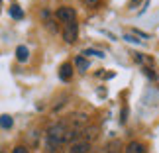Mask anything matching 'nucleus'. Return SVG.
Instances as JSON below:
<instances>
[{
  "label": "nucleus",
  "instance_id": "nucleus-4",
  "mask_svg": "<svg viewBox=\"0 0 159 153\" xmlns=\"http://www.w3.org/2000/svg\"><path fill=\"white\" fill-rule=\"evenodd\" d=\"M89 149H90L89 142H75L69 147V153H89Z\"/></svg>",
  "mask_w": 159,
  "mask_h": 153
},
{
  "label": "nucleus",
  "instance_id": "nucleus-13",
  "mask_svg": "<svg viewBox=\"0 0 159 153\" xmlns=\"http://www.w3.org/2000/svg\"><path fill=\"white\" fill-rule=\"evenodd\" d=\"M12 153H30L28 147H24V145H16L14 149H12Z\"/></svg>",
  "mask_w": 159,
  "mask_h": 153
},
{
  "label": "nucleus",
  "instance_id": "nucleus-8",
  "mask_svg": "<svg viewBox=\"0 0 159 153\" xmlns=\"http://www.w3.org/2000/svg\"><path fill=\"white\" fill-rule=\"evenodd\" d=\"M8 14L14 18V20H22V18H24V10L18 4H12L10 8H8Z\"/></svg>",
  "mask_w": 159,
  "mask_h": 153
},
{
  "label": "nucleus",
  "instance_id": "nucleus-18",
  "mask_svg": "<svg viewBox=\"0 0 159 153\" xmlns=\"http://www.w3.org/2000/svg\"><path fill=\"white\" fill-rule=\"evenodd\" d=\"M47 153H49V151H47Z\"/></svg>",
  "mask_w": 159,
  "mask_h": 153
},
{
  "label": "nucleus",
  "instance_id": "nucleus-9",
  "mask_svg": "<svg viewBox=\"0 0 159 153\" xmlns=\"http://www.w3.org/2000/svg\"><path fill=\"white\" fill-rule=\"evenodd\" d=\"M12 126H14V120H12L8 114H2V116H0V128H2V130H10Z\"/></svg>",
  "mask_w": 159,
  "mask_h": 153
},
{
  "label": "nucleus",
  "instance_id": "nucleus-5",
  "mask_svg": "<svg viewBox=\"0 0 159 153\" xmlns=\"http://www.w3.org/2000/svg\"><path fill=\"white\" fill-rule=\"evenodd\" d=\"M124 151L126 153H145V145L142 142H130Z\"/></svg>",
  "mask_w": 159,
  "mask_h": 153
},
{
  "label": "nucleus",
  "instance_id": "nucleus-2",
  "mask_svg": "<svg viewBox=\"0 0 159 153\" xmlns=\"http://www.w3.org/2000/svg\"><path fill=\"white\" fill-rule=\"evenodd\" d=\"M55 16H57V20L61 22H65V24H69V22H75V10L71 8V6H61V8H57V12H55Z\"/></svg>",
  "mask_w": 159,
  "mask_h": 153
},
{
  "label": "nucleus",
  "instance_id": "nucleus-3",
  "mask_svg": "<svg viewBox=\"0 0 159 153\" xmlns=\"http://www.w3.org/2000/svg\"><path fill=\"white\" fill-rule=\"evenodd\" d=\"M71 77H73V65L71 63H63L59 67V79L63 83H67V81H71Z\"/></svg>",
  "mask_w": 159,
  "mask_h": 153
},
{
  "label": "nucleus",
  "instance_id": "nucleus-12",
  "mask_svg": "<svg viewBox=\"0 0 159 153\" xmlns=\"http://www.w3.org/2000/svg\"><path fill=\"white\" fill-rule=\"evenodd\" d=\"M124 39H126V41H130V43H142V39H138L136 35H132V34H126V35H124Z\"/></svg>",
  "mask_w": 159,
  "mask_h": 153
},
{
  "label": "nucleus",
  "instance_id": "nucleus-6",
  "mask_svg": "<svg viewBox=\"0 0 159 153\" xmlns=\"http://www.w3.org/2000/svg\"><path fill=\"white\" fill-rule=\"evenodd\" d=\"M16 59L20 61V63H26V61L30 59V51H28L26 45H18V49H16Z\"/></svg>",
  "mask_w": 159,
  "mask_h": 153
},
{
  "label": "nucleus",
  "instance_id": "nucleus-7",
  "mask_svg": "<svg viewBox=\"0 0 159 153\" xmlns=\"http://www.w3.org/2000/svg\"><path fill=\"white\" fill-rule=\"evenodd\" d=\"M122 149H124V145H122L120 139H112L106 145V153H122Z\"/></svg>",
  "mask_w": 159,
  "mask_h": 153
},
{
  "label": "nucleus",
  "instance_id": "nucleus-14",
  "mask_svg": "<svg viewBox=\"0 0 159 153\" xmlns=\"http://www.w3.org/2000/svg\"><path fill=\"white\" fill-rule=\"evenodd\" d=\"M84 6H98V0H81Z\"/></svg>",
  "mask_w": 159,
  "mask_h": 153
},
{
  "label": "nucleus",
  "instance_id": "nucleus-15",
  "mask_svg": "<svg viewBox=\"0 0 159 153\" xmlns=\"http://www.w3.org/2000/svg\"><path fill=\"white\" fill-rule=\"evenodd\" d=\"M126 116H128V108H124V110H122V118H120V122H122V124L126 122Z\"/></svg>",
  "mask_w": 159,
  "mask_h": 153
},
{
  "label": "nucleus",
  "instance_id": "nucleus-11",
  "mask_svg": "<svg viewBox=\"0 0 159 153\" xmlns=\"http://www.w3.org/2000/svg\"><path fill=\"white\" fill-rule=\"evenodd\" d=\"M83 55H94V57H104V53L102 51H96V49H84Z\"/></svg>",
  "mask_w": 159,
  "mask_h": 153
},
{
  "label": "nucleus",
  "instance_id": "nucleus-10",
  "mask_svg": "<svg viewBox=\"0 0 159 153\" xmlns=\"http://www.w3.org/2000/svg\"><path fill=\"white\" fill-rule=\"evenodd\" d=\"M75 65H77V69L81 71V73H84V71H89V61L84 59V57H81V55H79V57L75 59Z\"/></svg>",
  "mask_w": 159,
  "mask_h": 153
},
{
  "label": "nucleus",
  "instance_id": "nucleus-16",
  "mask_svg": "<svg viewBox=\"0 0 159 153\" xmlns=\"http://www.w3.org/2000/svg\"><path fill=\"white\" fill-rule=\"evenodd\" d=\"M134 59H136L138 63H143V57H142V53H136V55H134Z\"/></svg>",
  "mask_w": 159,
  "mask_h": 153
},
{
  "label": "nucleus",
  "instance_id": "nucleus-1",
  "mask_svg": "<svg viewBox=\"0 0 159 153\" xmlns=\"http://www.w3.org/2000/svg\"><path fill=\"white\" fill-rule=\"evenodd\" d=\"M77 35H79V24H77V22H69V24H65L63 39L67 41V43H75V41H77Z\"/></svg>",
  "mask_w": 159,
  "mask_h": 153
},
{
  "label": "nucleus",
  "instance_id": "nucleus-17",
  "mask_svg": "<svg viewBox=\"0 0 159 153\" xmlns=\"http://www.w3.org/2000/svg\"><path fill=\"white\" fill-rule=\"evenodd\" d=\"M0 153H4V151H0Z\"/></svg>",
  "mask_w": 159,
  "mask_h": 153
}]
</instances>
